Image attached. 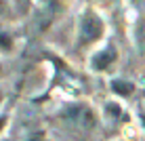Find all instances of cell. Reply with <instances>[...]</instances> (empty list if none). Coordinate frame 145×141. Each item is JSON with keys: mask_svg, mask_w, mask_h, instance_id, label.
<instances>
[{"mask_svg": "<svg viewBox=\"0 0 145 141\" xmlns=\"http://www.w3.org/2000/svg\"><path fill=\"white\" fill-rule=\"evenodd\" d=\"M101 34H103V21L97 15H86L82 19V28H80V42L82 44L95 42L97 38H101Z\"/></svg>", "mask_w": 145, "mask_h": 141, "instance_id": "obj_1", "label": "cell"}, {"mask_svg": "<svg viewBox=\"0 0 145 141\" xmlns=\"http://www.w3.org/2000/svg\"><path fill=\"white\" fill-rule=\"evenodd\" d=\"M114 59H116V51H114V49H105V51L97 53L93 57V68L99 70V72H103V70L109 68V63H112Z\"/></svg>", "mask_w": 145, "mask_h": 141, "instance_id": "obj_2", "label": "cell"}, {"mask_svg": "<svg viewBox=\"0 0 145 141\" xmlns=\"http://www.w3.org/2000/svg\"><path fill=\"white\" fill-rule=\"evenodd\" d=\"M61 2L63 0H42V13H44V17H46V21L57 13V9L61 7Z\"/></svg>", "mask_w": 145, "mask_h": 141, "instance_id": "obj_3", "label": "cell"}, {"mask_svg": "<svg viewBox=\"0 0 145 141\" xmlns=\"http://www.w3.org/2000/svg\"><path fill=\"white\" fill-rule=\"evenodd\" d=\"M72 116H74L76 120H80V122H84L86 127H93V124H95V116H93L91 112H86V110H82V108H80V110H74Z\"/></svg>", "mask_w": 145, "mask_h": 141, "instance_id": "obj_4", "label": "cell"}, {"mask_svg": "<svg viewBox=\"0 0 145 141\" xmlns=\"http://www.w3.org/2000/svg\"><path fill=\"white\" fill-rule=\"evenodd\" d=\"M112 89L116 91L118 95H124V97H128V95L133 93V84H131V82H124V80H114V82H112Z\"/></svg>", "mask_w": 145, "mask_h": 141, "instance_id": "obj_5", "label": "cell"}, {"mask_svg": "<svg viewBox=\"0 0 145 141\" xmlns=\"http://www.w3.org/2000/svg\"><path fill=\"white\" fill-rule=\"evenodd\" d=\"M25 141H46V135H44L42 131H36V133H32Z\"/></svg>", "mask_w": 145, "mask_h": 141, "instance_id": "obj_6", "label": "cell"}, {"mask_svg": "<svg viewBox=\"0 0 145 141\" xmlns=\"http://www.w3.org/2000/svg\"><path fill=\"white\" fill-rule=\"evenodd\" d=\"M0 47H2V49H8V47H11V40H8V36L0 34Z\"/></svg>", "mask_w": 145, "mask_h": 141, "instance_id": "obj_7", "label": "cell"}, {"mask_svg": "<svg viewBox=\"0 0 145 141\" xmlns=\"http://www.w3.org/2000/svg\"><path fill=\"white\" fill-rule=\"evenodd\" d=\"M2 127H4V118L0 116V129H2Z\"/></svg>", "mask_w": 145, "mask_h": 141, "instance_id": "obj_8", "label": "cell"}, {"mask_svg": "<svg viewBox=\"0 0 145 141\" xmlns=\"http://www.w3.org/2000/svg\"><path fill=\"white\" fill-rule=\"evenodd\" d=\"M141 122H143V127H145V114L141 116Z\"/></svg>", "mask_w": 145, "mask_h": 141, "instance_id": "obj_9", "label": "cell"}, {"mask_svg": "<svg viewBox=\"0 0 145 141\" xmlns=\"http://www.w3.org/2000/svg\"><path fill=\"white\" fill-rule=\"evenodd\" d=\"M0 101H2V93H0Z\"/></svg>", "mask_w": 145, "mask_h": 141, "instance_id": "obj_10", "label": "cell"}]
</instances>
